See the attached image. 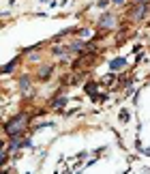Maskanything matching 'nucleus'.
Listing matches in <instances>:
<instances>
[{
    "mask_svg": "<svg viewBox=\"0 0 150 174\" xmlns=\"http://www.w3.org/2000/svg\"><path fill=\"white\" fill-rule=\"evenodd\" d=\"M24 122H26V116H17V118H13V120L9 122V127H7V131H9L11 136L19 133V131L24 129Z\"/></svg>",
    "mask_w": 150,
    "mask_h": 174,
    "instance_id": "obj_1",
    "label": "nucleus"
},
{
    "mask_svg": "<svg viewBox=\"0 0 150 174\" xmlns=\"http://www.w3.org/2000/svg\"><path fill=\"white\" fill-rule=\"evenodd\" d=\"M122 65H124L122 58H120V60H114V62H112V69H118V67H122Z\"/></svg>",
    "mask_w": 150,
    "mask_h": 174,
    "instance_id": "obj_2",
    "label": "nucleus"
}]
</instances>
